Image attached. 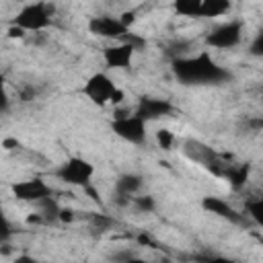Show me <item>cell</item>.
<instances>
[{
	"label": "cell",
	"instance_id": "cell-1",
	"mask_svg": "<svg viewBox=\"0 0 263 263\" xmlns=\"http://www.w3.org/2000/svg\"><path fill=\"white\" fill-rule=\"evenodd\" d=\"M173 72L183 84H222L230 76V72L214 62L208 51L173 60Z\"/></svg>",
	"mask_w": 263,
	"mask_h": 263
},
{
	"label": "cell",
	"instance_id": "cell-2",
	"mask_svg": "<svg viewBox=\"0 0 263 263\" xmlns=\"http://www.w3.org/2000/svg\"><path fill=\"white\" fill-rule=\"evenodd\" d=\"M82 97L92 103L95 107H107V105H121L123 103V90L115 84V80L111 78L109 72H92L80 88Z\"/></svg>",
	"mask_w": 263,
	"mask_h": 263
},
{
	"label": "cell",
	"instance_id": "cell-3",
	"mask_svg": "<svg viewBox=\"0 0 263 263\" xmlns=\"http://www.w3.org/2000/svg\"><path fill=\"white\" fill-rule=\"evenodd\" d=\"M55 8L47 0H33L23 4L10 18V25L23 29L27 35L29 33H43L53 25Z\"/></svg>",
	"mask_w": 263,
	"mask_h": 263
},
{
	"label": "cell",
	"instance_id": "cell-4",
	"mask_svg": "<svg viewBox=\"0 0 263 263\" xmlns=\"http://www.w3.org/2000/svg\"><path fill=\"white\" fill-rule=\"evenodd\" d=\"M245 39V23L240 18H230L214 25L203 35V45L210 49H232Z\"/></svg>",
	"mask_w": 263,
	"mask_h": 263
},
{
	"label": "cell",
	"instance_id": "cell-5",
	"mask_svg": "<svg viewBox=\"0 0 263 263\" xmlns=\"http://www.w3.org/2000/svg\"><path fill=\"white\" fill-rule=\"evenodd\" d=\"M55 177L58 181H62L64 185L70 187H88L92 185L95 179V164L82 156H68L62 164H58L55 168Z\"/></svg>",
	"mask_w": 263,
	"mask_h": 263
},
{
	"label": "cell",
	"instance_id": "cell-6",
	"mask_svg": "<svg viewBox=\"0 0 263 263\" xmlns=\"http://www.w3.org/2000/svg\"><path fill=\"white\" fill-rule=\"evenodd\" d=\"M111 132L132 146H142L148 140V121H144L134 111L115 113L111 121Z\"/></svg>",
	"mask_w": 263,
	"mask_h": 263
},
{
	"label": "cell",
	"instance_id": "cell-7",
	"mask_svg": "<svg viewBox=\"0 0 263 263\" xmlns=\"http://www.w3.org/2000/svg\"><path fill=\"white\" fill-rule=\"evenodd\" d=\"M142 45H144L142 39L127 33L121 41H115L113 45H107L103 49V62L109 70H127L132 66V60H134L136 51Z\"/></svg>",
	"mask_w": 263,
	"mask_h": 263
},
{
	"label": "cell",
	"instance_id": "cell-8",
	"mask_svg": "<svg viewBox=\"0 0 263 263\" xmlns=\"http://www.w3.org/2000/svg\"><path fill=\"white\" fill-rule=\"evenodd\" d=\"M88 33H92L95 37L101 39H109V41H121L132 29H127L117 14H97L88 18Z\"/></svg>",
	"mask_w": 263,
	"mask_h": 263
},
{
	"label": "cell",
	"instance_id": "cell-9",
	"mask_svg": "<svg viewBox=\"0 0 263 263\" xmlns=\"http://www.w3.org/2000/svg\"><path fill=\"white\" fill-rule=\"evenodd\" d=\"M10 191H12V197L16 201H25V203H37L39 199H43L47 195H53L51 185L41 177L21 179V181L12 183Z\"/></svg>",
	"mask_w": 263,
	"mask_h": 263
},
{
	"label": "cell",
	"instance_id": "cell-10",
	"mask_svg": "<svg viewBox=\"0 0 263 263\" xmlns=\"http://www.w3.org/2000/svg\"><path fill=\"white\" fill-rule=\"evenodd\" d=\"M144 189V177L140 173H121L117 175L113 183V203L119 208H129V201L134 195H138Z\"/></svg>",
	"mask_w": 263,
	"mask_h": 263
},
{
	"label": "cell",
	"instance_id": "cell-11",
	"mask_svg": "<svg viewBox=\"0 0 263 263\" xmlns=\"http://www.w3.org/2000/svg\"><path fill=\"white\" fill-rule=\"evenodd\" d=\"M175 107L168 99H162V97H140L138 103H136V109L134 113L140 115L144 121H156V119H162V117H168L173 115Z\"/></svg>",
	"mask_w": 263,
	"mask_h": 263
},
{
	"label": "cell",
	"instance_id": "cell-12",
	"mask_svg": "<svg viewBox=\"0 0 263 263\" xmlns=\"http://www.w3.org/2000/svg\"><path fill=\"white\" fill-rule=\"evenodd\" d=\"M201 205H203V210H208L210 214L220 216V218H224V220H230V222H240V220H242V216H240L226 199H222V197L208 195V197H203Z\"/></svg>",
	"mask_w": 263,
	"mask_h": 263
},
{
	"label": "cell",
	"instance_id": "cell-13",
	"mask_svg": "<svg viewBox=\"0 0 263 263\" xmlns=\"http://www.w3.org/2000/svg\"><path fill=\"white\" fill-rule=\"evenodd\" d=\"M232 10V0H201L199 18H220Z\"/></svg>",
	"mask_w": 263,
	"mask_h": 263
},
{
	"label": "cell",
	"instance_id": "cell-14",
	"mask_svg": "<svg viewBox=\"0 0 263 263\" xmlns=\"http://www.w3.org/2000/svg\"><path fill=\"white\" fill-rule=\"evenodd\" d=\"M35 205V210H37V214L43 218V222L45 224H51V222H58V218H60V210H62V205H60V201L53 197V195H47V197H43V199H39L37 203H33Z\"/></svg>",
	"mask_w": 263,
	"mask_h": 263
},
{
	"label": "cell",
	"instance_id": "cell-15",
	"mask_svg": "<svg viewBox=\"0 0 263 263\" xmlns=\"http://www.w3.org/2000/svg\"><path fill=\"white\" fill-rule=\"evenodd\" d=\"M193 45H195V41L181 37V39H173V41H168V43L164 45V49H162V51H164V55L173 62V60H179V58L191 55V53H193Z\"/></svg>",
	"mask_w": 263,
	"mask_h": 263
},
{
	"label": "cell",
	"instance_id": "cell-16",
	"mask_svg": "<svg viewBox=\"0 0 263 263\" xmlns=\"http://www.w3.org/2000/svg\"><path fill=\"white\" fill-rule=\"evenodd\" d=\"M228 183L234 187V189H240L247 185V179H249V166L247 164H226L224 173H222Z\"/></svg>",
	"mask_w": 263,
	"mask_h": 263
},
{
	"label": "cell",
	"instance_id": "cell-17",
	"mask_svg": "<svg viewBox=\"0 0 263 263\" xmlns=\"http://www.w3.org/2000/svg\"><path fill=\"white\" fill-rule=\"evenodd\" d=\"M201 0H173V10L183 18H199Z\"/></svg>",
	"mask_w": 263,
	"mask_h": 263
},
{
	"label": "cell",
	"instance_id": "cell-18",
	"mask_svg": "<svg viewBox=\"0 0 263 263\" xmlns=\"http://www.w3.org/2000/svg\"><path fill=\"white\" fill-rule=\"evenodd\" d=\"M129 208H134L138 214H154L156 212V199L152 195H146V193H138L132 197L129 201Z\"/></svg>",
	"mask_w": 263,
	"mask_h": 263
},
{
	"label": "cell",
	"instance_id": "cell-19",
	"mask_svg": "<svg viewBox=\"0 0 263 263\" xmlns=\"http://www.w3.org/2000/svg\"><path fill=\"white\" fill-rule=\"evenodd\" d=\"M154 142L160 150H173V146L177 142V136L168 127H160V129L154 132Z\"/></svg>",
	"mask_w": 263,
	"mask_h": 263
},
{
	"label": "cell",
	"instance_id": "cell-20",
	"mask_svg": "<svg viewBox=\"0 0 263 263\" xmlns=\"http://www.w3.org/2000/svg\"><path fill=\"white\" fill-rule=\"evenodd\" d=\"M245 216L251 218V220H255L257 224H261L263 222V199H259V197L249 199L247 201V214Z\"/></svg>",
	"mask_w": 263,
	"mask_h": 263
},
{
	"label": "cell",
	"instance_id": "cell-21",
	"mask_svg": "<svg viewBox=\"0 0 263 263\" xmlns=\"http://www.w3.org/2000/svg\"><path fill=\"white\" fill-rule=\"evenodd\" d=\"M90 224L97 230H109V228H113L115 220L111 216H107V214H90Z\"/></svg>",
	"mask_w": 263,
	"mask_h": 263
},
{
	"label": "cell",
	"instance_id": "cell-22",
	"mask_svg": "<svg viewBox=\"0 0 263 263\" xmlns=\"http://www.w3.org/2000/svg\"><path fill=\"white\" fill-rule=\"evenodd\" d=\"M12 224L8 222V218L0 212V245H6L8 240H10V236H12Z\"/></svg>",
	"mask_w": 263,
	"mask_h": 263
},
{
	"label": "cell",
	"instance_id": "cell-23",
	"mask_svg": "<svg viewBox=\"0 0 263 263\" xmlns=\"http://www.w3.org/2000/svg\"><path fill=\"white\" fill-rule=\"evenodd\" d=\"M8 107H10V95L6 90V78L0 72V113H6Z\"/></svg>",
	"mask_w": 263,
	"mask_h": 263
},
{
	"label": "cell",
	"instance_id": "cell-24",
	"mask_svg": "<svg viewBox=\"0 0 263 263\" xmlns=\"http://www.w3.org/2000/svg\"><path fill=\"white\" fill-rule=\"evenodd\" d=\"M117 16H119V21H121L127 29H132V25H134L136 18H138V12H136V10H123V12H119Z\"/></svg>",
	"mask_w": 263,
	"mask_h": 263
},
{
	"label": "cell",
	"instance_id": "cell-25",
	"mask_svg": "<svg viewBox=\"0 0 263 263\" xmlns=\"http://www.w3.org/2000/svg\"><path fill=\"white\" fill-rule=\"evenodd\" d=\"M113 261H132V259H136V253L132 251V249H125V251H115V253H111L109 255Z\"/></svg>",
	"mask_w": 263,
	"mask_h": 263
},
{
	"label": "cell",
	"instance_id": "cell-26",
	"mask_svg": "<svg viewBox=\"0 0 263 263\" xmlns=\"http://www.w3.org/2000/svg\"><path fill=\"white\" fill-rule=\"evenodd\" d=\"M261 49H263V37L257 35V37L253 39V43H251V53H253V55H261V53H263Z\"/></svg>",
	"mask_w": 263,
	"mask_h": 263
},
{
	"label": "cell",
	"instance_id": "cell-27",
	"mask_svg": "<svg viewBox=\"0 0 263 263\" xmlns=\"http://www.w3.org/2000/svg\"><path fill=\"white\" fill-rule=\"evenodd\" d=\"M8 37H10V39H25L27 33H25L23 29L14 27V25H8Z\"/></svg>",
	"mask_w": 263,
	"mask_h": 263
},
{
	"label": "cell",
	"instance_id": "cell-28",
	"mask_svg": "<svg viewBox=\"0 0 263 263\" xmlns=\"http://www.w3.org/2000/svg\"><path fill=\"white\" fill-rule=\"evenodd\" d=\"M74 218H76V216H74V212L62 205V210H60V218H58V220H60V222H72Z\"/></svg>",
	"mask_w": 263,
	"mask_h": 263
},
{
	"label": "cell",
	"instance_id": "cell-29",
	"mask_svg": "<svg viewBox=\"0 0 263 263\" xmlns=\"http://www.w3.org/2000/svg\"><path fill=\"white\" fill-rule=\"evenodd\" d=\"M35 95H37V92H35V88H33V86H27V88H23V90H21V101H33V99H35Z\"/></svg>",
	"mask_w": 263,
	"mask_h": 263
},
{
	"label": "cell",
	"instance_id": "cell-30",
	"mask_svg": "<svg viewBox=\"0 0 263 263\" xmlns=\"http://www.w3.org/2000/svg\"><path fill=\"white\" fill-rule=\"evenodd\" d=\"M2 146H4V150H16V148H21V142L16 138H6L2 142Z\"/></svg>",
	"mask_w": 263,
	"mask_h": 263
}]
</instances>
